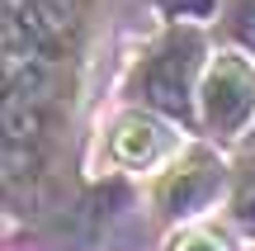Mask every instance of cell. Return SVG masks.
Segmentation results:
<instances>
[{"mask_svg": "<svg viewBox=\"0 0 255 251\" xmlns=\"http://www.w3.org/2000/svg\"><path fill=\"white\" fill-rule=\"evenodd\" d=\"M194 66H199V38H194V33H175L170 43L142 66V95L156 104V109L184 119V114H189Z\"/></svg>", "mask_w": 255, "mask_h": 251, "instance_id": "1", "label": "cell"}, {"mask_svg": "<svg viewBox=\"0 0 255 251\" xmlns=\"http://www.w3.org/2000/svg\"><path fill=\"white\" fill-rule=\"evenodd\" d=\"M255 114V76L241 57H218L203 81V119L218 133H237Z\"/></svg>", "mask_w": 255, "mask_h": 251, "instance_id": "2", "label": "cell"}, {"mask_svg": "<svg viewBox=\"0 0 255 251\" xmlns=\"http://www.w3.org/2000/svg\"><path fill=\"white\" fill-rule=\"evenodd\" d=\"M218 185H222V166L208 157V152H189V157L165 176L161 204L170 209V214H194V209H203L213 195H218Z\"/></svg>", "mask_w": 255, "mask_h": 251, "instance_id": "3", "label": "cell"}, {"mask_svg": "<svg viewBox=\"0 0 255 251\" xmlns=\"http://www.w3.org/2000/svg\"><path fill=\"white\" fill-rule=\"evenodd\" d=\"M114 157L128 161V166H146L156 157V128L142 119H123L119 133H114Z\"/></svg>", "mask_w": 255, "mask_h": 251, "instance_id": "4", "label": "cell"}, {"mask_svg": "<svg viewBox=\"0 0 255 251\" xmlns=\"http://www.w3.org/2000/svg\"><path fill=\"white\" fill-rule=\"evenodd\" d=\"M232 33L255 52V0H241V5H237V14H232Z\"/></svg>", "mask_w": 255, "mask_h": 251, "instance_id": "5", "label": "cell"}, {"mask_svg": "<svg viewBox=\"0 0 255 251\" xmlns=\"http://www.w3.org/2000/svg\"><path fill=\"white\" fill-rule=\"evenodd\" d=\"M237 218H241V223H246L251 233H255V171H251L246 180H241V190H237Z\"/></svg>", "mask_w": 255, "mask_h": 251, "instance_id": "6", "label": "cell"}, {"mask_svg": "<svg viewBox=\"0 0 255 251\" xmlns=\"http://www.w3.org/2000/svg\"><path fill=\"white\" fill-rule=\"evenodd\" d=\"M170 251H222V247L213 242V237H199V233H194V237H180Z\"/></svg>", "mask_w": 255, "mask_h": 251, "instance_id": "7", "label": "cell"}]
</instances>
